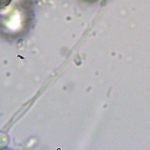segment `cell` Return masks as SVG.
Returning <instances> with one entry per match:
<instances>
[{
  "label": "cell",
  "mask_w": 150,
  "mask_h": 150,
  "mask_svg": "<svg viewBox=\"0 0 150 150\" xmlns=\"http://www.w3.org/2000/svg\"><path fill=\"white\" fill-rule=\"evenodd\" d=\"M12 0H0V8H5L8 6Z\"/></svg>",
  "instance_id": "1"
}]
</instances>
